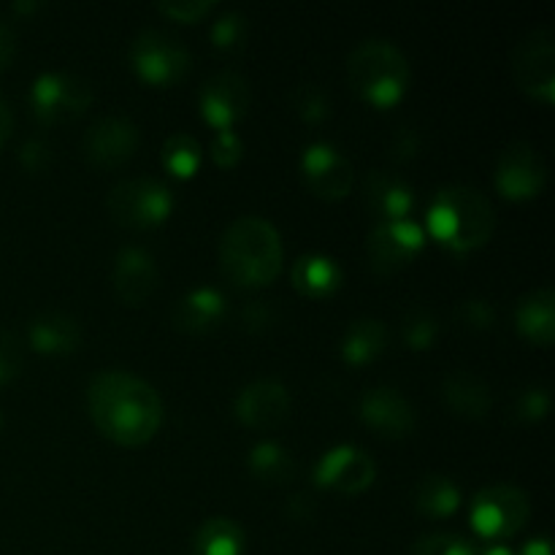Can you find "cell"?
I'll return each instance as SVG.
<instances>
[{"instance_id": "cell-4", "label": "cell", "mask_w": 555, "mask_h": 555, "mask_svg": "<svg viewBox=\"0 0 555 555\" xmlns=\"http://www.w3.org/2000/svg\"><path fill=\"white\" fill-rule=\"evenodd\" d=\"M347 79L374 106H393L410 87V60L388 38H366L347 57Z\"/></svg>"}, {"instance_id": "cell-47", "label": "cell", "mask_w": 555, "mask_h": 555, "mask_svg": "<svg viewBox=\"0 0 555 555\" xmlns=\"http://www.w3.org/2000/svg\"><path fill=\"white\" fill-rule=\"evenodd\" d=\"M16 11H30V9H38V3H14Z\"/></svg>"}, {"instance_id": "cell-5", "label": "cell", "mask_w": 555, "mask_h": 555, "mask_svg": "<svg viewBox=\"0 0 555 555\" xmlns=\"http://www.w3.org/2000/svg\"><path fill=\"white\" fill-rule=\"evenodd\" d=\"M531 515L529 493L513 482H493L482 488L469 507L472 529L486 540H509Z\"/></svg>"}, {"instance_id": "cell-42", "label": "cell", "mask_w": 555, "mask_h": 555, "mask_svg": "<svg viewBox=\"0 0 555 555\" xmlns=\"http://www.w3.org/2000/svg\"><path fill=\"white\" fill-rule=\"evenodd\" d=\"M393 152L396 157H412L417 152V135L412 128H399L393 141Z\"/></svg>"}, {"instance_id": "cell-20", "label": "cell", "mask_w": 555, "mask_h": 555, "mask_svg": "<svg viewBox=\"0 0 555 555\" xmlns=\"http://www.w3.org/2000/svg\"><path fill=\"white\" fill-rule=\"evenodd\" d=\"M27 341L43 356H65L81 341V323L63 309H41L27 325Z\"/></svg>"}, {"instance_id": "cell-48", "label": "cell", "mask_w": 555, "mask_h": 555, "mask_svg": "<svg viewBox=\"0 0 555 555\" xmlns=\"http://www.w3.org/2000/svg\"><path fill=\"white\" fill-rule=\"evenodd\" d=\"M0 428H3V412H0Z\"/></svg>"}, {"instance_id": "cell-1", "label": "cell", "mask_w": 555, "mask_h": 555, "mask_svg": "<svg viewBox=\"0 0 555 555\" xmlns=\"http://www.w3.org/2000/svg\"><path fill=\"white\" fill-rule=\"evenodd\" d=\"M87 406L101 434L128 448L150 442L163 423L160 393L146 379L122 369L92 374Z\"/></svg>"}, {"instance_id": "cell-3", "label": "cell", "mask_w": 555, "mask_h": 555, "mask_svg": "<svg viewBox=\"0 0 555 555\" xmlns=\"http://www.w3.org/2000/svg\"><path fill=\"white\" fill-rule=\"evenodd\" d=\"M496 211L488 195L472 184H448L431 198L426 233L455 253L482 247L493 236Z\"/></svg>"}, {"instance_id": "cell-8", "label": "cell", "mask_w": 555, "mask_h": 555, "mask_svg": "<svg viewBox=\"0 0 555 555\" xmlns=\"http://www.w3.org/2000/svg\"><path fill=\"white\" fill-rule=\"evenodd\" d=\"M513 76L518 87L540 101H555V33L553 27H531L513 49Z\"/></svg>"}, {"instance_id": "cell-28", "label": "cell", "mask_w": 555, "mask_h": 555, "mask_svg": "<svg viewBox=\"0 0 555 555\" xmlns=\"http://www.w3.org/2000/svg\"><path fill=\"white\" fill-rule=\"evenodd\" d=\"M249 472L263 482H287L296 475V459L280 442H258L249 450Z\"/></svg>"}, {"instance_id": "cell-17", "label": "cell", "mask_w": 555, "mask_h": 555, "mask_svg": "<svg viewBox=\"0 0 555 555\" xmlns=\"http://www.w3.org/2000/svg\"><path fill=\"white\" fill-rule=\"evenodd\" d=\"M358 412H361L363 423L372 431L388 439L410 437L417 426L415 406L393 385H374V388H369L361 396V401H358Z\"/></svg>"}, {"instance_id": "cell-44", "label": "cell", "mask_w": 555, "mask_h": 555, "mask_svg": "<svg viewBox=\"0 0 555 555\" xmlns=\"http://www.w3.org/2000/svg\"><path fill=\"white\" fill-rule=\"evenodd\" d=\"M11 125H14V114H11L9 101H5V98L0 95V146H3V141L9 139Z\"/></svg>"}, {"instance_id": "cell-40", "label": "cell", "mask_w": 555, "mask_h": 555, "mask_svg": "<svg viewBox=\"0 0 555 555\" xmlns=\"http://www.w3.org/2000/svg\"><path fill=\"white\" fill-rule=\"evenodd\" d=\"M14 57H16V30L3 20V16H0V74L9 68Z\"/></svg>"}, {"instance_id": "cell-34", "label": "cell", "mask_w": 555, "mask_h": 555, "mask_svg": "<svg viewBox=\"0 0 555 555\" xmlns=\"http://www.w3.org/2000/svg\"><path fill=\"white\" fill-rule=\"evenodd\" d=\"M25 363V345L14 331H0V385L11 383Z\"/></svg>"}, {"instance_id": "cell-41", "label": "cell", "mask_w": 555, "mask_h": 555, "mask_svg": "<svg viewBox=\"0 0 555 555\" xmlns=\"http://www.w3.org/2000/svg\"><path fill=\"white\" fill-rule=\"evenodd\" d=\"M242 320L247 328H263V325L271 323V309H269V301H249L247 307H244L242 312Z\"/></svg>"}, {"instance_id": "cell-18", "label": "cell", "mask_w": 555, "mask_h": 555, "mask_svg": "<svg viewBox=\"0 0 555 555\" xmlns=\"http://www.w3.org/2000/svg\"><path fill=\"white\" fill-rule=\"evenodd\" d=\"M112 280L117 296L125 304H130V307H139V304H144L157 291L160 271H157V263L150 249L122 247L117 253V258H114Z\"/></svg>"}, {"instance_id": "cell-39", "label": "cell", "mask_w": 555, "mask_h": 555, "mask_svg": "<svg viewBox=\"0 0 555 555\" xmlns=\"http://www.w3.org/2000/svg\"><path fill=\"white\" fill-rule=\"evenodd\" d=\"M459 314L466 325H472V328H488V325H493V320H496L493 307L488 301H482V298H472V301L461 304Z\"/></svg>"}, {"instance_id": "cell-14", "label": "cell", "mask_w": 555, "mask_h": 555, "mask_svg": "<svg viewBox=\"0 0 555 555\" xmlns=\"http://www.w3.org/2000/svg\"><path fill=\"white\" fill-rule=\"evenodd\" d=\"M374 475H377V464L358 444H336L325 450L314 464V482L331 491L347 493V496L366 491L374 482Z\"/></svg>"}, {"instance_id": "cell-6", "label": "cell", "mask_w": 555, "mask_h": 555, "mask_svg": "<svg viewBox=\"0 0 555 555\" xmlns=\"http://www.w3.org/2000/svg\"><path fill=\"white\" fill-rule=\"evenodd\" d=\"M108 211L128 228H152L168 220L173 209V193L157 177H128L108 190Z\"/></svg>"}, {"instance_id": "cell-30", "label": "cell", "mask_w": 555, "mask_h": 555, "mask_svg": "<svg viewBox=\"0 0 555 555\" xmlns=\"http://www.w3.org/2000/svg\"><path fill=\"white\" fill-rule=\"evenodd\" d=\"M401 334L412 350H428L437 341L439 320L423 304H412L404 314H401Z\"/></svg>"}, {"instance_id": "cell-2", "label": "cell", "mask_w": 555, "mask_h": 555, "mask_svg": "<svg viewBox=\"0 0 555 555\" xmlns=\"http://www.w3.org/2000/svg\"><path fill=\"white\" fill-rule=\"evenodd\" d=\"M282 236L260 215H242L222 231L220 238V263L231 282L242 287H263L280 274Z\"/></svg>"}, {"instance_id": "cell-24", "label": "cell", "mask_w": 555, "mask_h": 555, "mask_svg": "<svg viewBox=\"0 0 555 555\" xmlns=\"http://www.w3.org/2000/svg\"><path fill=\"white\" fill-rule=\"evenodd\" d=\"M390 345V331L383 320L377 318H356L345 328L339 341V352L352 366L372 363L374 358L383 356Z\"/></svg>"}, {"instance_id": "cell-10", "label": "cell", "mask_w": 555, "mask_h": 555, "mask_svg": "<svg viewBox=\"0 0 555 555\" xmlns=\"http://www.w3.org/2000/svg\"><path fill=\"white\" fill-rule=\"evenodd\" d=\"M423 247H426V228L412 217L377 222L366 238L369 266L377 274H393L401 266L410 263Z\"/></svg>"}, {"instance_id": "cell-21", "label": "cell", "mask_w": 555, "mask_h": 555, "mask_svg": "<svg viewBox=\"0 0 555 555\" xmlns=\"http://www.w3.org/2000/svg\"><path fill=\"white\" fill-rule=\"evenodd\" d=\"M442 399L453 410V415L469 417V421H480L493 406L491 385L469 369H453L444 374Z\"/></svg>"}, {"instance_id": "cell-9", "label": "cell", "mask_w": 555, "mask_h": 555, "mask_svg": "<svg viewBox=\"0 0 555 555\" xmlns=\"http://www.w3.org/2000/svg\"><path fill=\"white\" fill-rule=\"evenodd\" d=\"M92 103V85L68 70H43L30 87V106L41 122H68Z\"/></svg>"}, {"instance_id": "cell-13", "label": "cell", "mask_w": 555, "mask_h": 555, "mask_svg": "<svg viewBox=\"0 0 555 555\" xmlns=\"http://www.w3.org/2000/svg\"><path fill=\"white\" fill-rule=\"evenodd\" d=\"M301 173L307 179L309 190L325 201H339L356 184V168L341 155L339 146L328 141H312L301 152Z\"/></svg>"}, {"instance_id": "cell-15", "label": "cell", "mask_w": 555, "mask_h": 555, "mask_svg": "<svg viewBox=\"0 0 555 555\" xmlns=\"http://www.w3.org/2000/svg\"><path fill=\"white\" fill-rule=\"evenodd\" d=\"M135 146H139V128L122 114L95 119L81 135V152L98 168L122 166L125 160H130Z\"/></svg>"}, {"instance_id": "cell-31", "label": "cell", "mask_w": 555, "mask_h": 555, "mask_svg": "<svg viewBox=\"0 0 555 555\" xmlns=\"http://www.w3.org/2000/svg\"><path fill=\"white\" fill-rule=\"evenodd\" d=\"M211 43L217 52H238L249 38V22L242 11H225L211 22Z\"/></svg>"}, {"instance_id": "cell-32", "label": "cell", "mask_w": 555, "mask_h": 555, "mask_svg": "<svg viewBox=\"0 0 555 555\" xmlns=\"http://www.w3.org/2000/svg\"><path fill=\"white\" fill-rule=\"evenodd\" d=\"M410 555H477L475 545L461 534H426L412 545Z\"/></svg>"}, {"instance_id": "cell-33", "label": "cell", "mask_w": 555, "mask_h": 555, "mask_svg": "<svg viewBox=\"0 0 555 555\" xmlns=\"http://www.w3.org/2000/svg\"><path fill=\"white\" fill-rule=\"evenodd\" d=\"M293 103H296L298 117L307 119V122H320V119L328 117V92L320 85H301L293 95Z\"/></svg>"}, {"instance_id": "cell-27", "label": "cell", "mask_w": 555, "mask_h": 555, "mask_svg": "<svg viewBox=\"0 0 555 555\" xmlns=\"http://www.w3.org/2000/svg\"><path fill=\"white\" fill-rule=\"evenodd\" d=\"M247 537L244 529L231 518H209L201 524V529L193 537L195 555H244Z\"/></svg>"}, {"instance_id": "cell-45", "label": "cell", "mask_w": 555, "mask_h": 555, "mask_svg": "<svg viewBox=\"0 0 555 555\" xmlns=\"http://www.w3.org/2000/svg\"><path fill=\"white\" fill-rule=\"evenodd\" d=\"M520 555H553V545L547 537H537V540H531L529 545L520 551Z\"/></svg>"}, {"instance_id": "cell-25", "label": "cell", "mask_w": 555, "mask_h": 555, "mask_svg": "<svg viewBox=\"0 0 555 555\" xmlns=\"http://www.w3.org/2000/svg\"><path fill=\"white\" fill-rule=\"evenodd\" d=\"M293 285L307 298H328L341 287V266L331 255L307 253L293 263Z\"/></svg>"}, {"instance_id": "cell-35", "label": "cell", "mask_w": 555, "mask_h": 555, "mask_svg": "<svg viewBox=\"0 0 555 555\" xmlns=\"http://www.w3.org/2000/svg\"><path fill=\"white\" fill-rule=\"evenodd\" d=\"M547 410H551V393L542 385H531L515 401V415L520 421H542L547 415Z\"/></svg>"}, {"instance_id": "cell-11", "label": "cell", "mask_w": 555, "mask_h": 555, "mask_svg": "<svg viewBox=\"0 0 555 555\" xmlns=\"http://www.w3.org/2000/svg\"><path fill=\"white\" fill-rule=\"evenodd\" d=\"M496 188L504 198L529 201L540 195L547 182V166L540 150L529 141H513L502 150L496 160Z\"/></svg>"}, {"instance_id": "cell-12", "label": "cell", "mask_w": 555, "mask_h": 555, "mask_svg": "<svg viewBox=\"0 0 555 555\" xmlns=\"http://www.w3.org/2000/svg\"><path fill=\"white\" fill-rule=\"evenodd\" d=\"M249 101H253L249 81L233 68L211 74L198 92L201 117L215 130L233 128V122H238L247 114Z\"/></svg>"}, {"instance_id": "cell-46", "label": "cell", "mask_w": 555, "mask_h": 555, "mask_svg": "<svg viewBox=\"0 0 555 555\" xmlns=\"http://www.w3.org/2000/svg\"><path fill=\"white\" fill-rule=\"evenodd\" d=\"M482 555H515V553L509 551V547H504V545H493V547H488V551Z\"/></svg>"}, {"instance_id": "cell-22", "label": "cell", "mask_w": 555, "mask_h": 555, "mask_svg": "<svg viewBox=\"0 0 555 555\" xmlns=\"http://www.w3.org/2000/svg\"><path fill=\"white\" fill-rule=\"evenodd\" d=\"M225 318V298L215 287H193L173 304L171 320L179 331L188 334H206L217 328Z\"/></svg>"}, {"instance_id": "cell-26", "label": "cell", "mask_w": 555, "mask_h": 555, "mask_svg": "<svg viewBox=\"0 0 555 555\" xmlns=\"http://www.w3.org/2000/svg\"><path fill=\"white\" fill-rule=\"evenodd\" d=\"M461 491L453 482V477L442 475V472H428L417 480L415 486V507L417 513L428 515V518H448L459 509Z\"/></svg>"}, {"instance_id": "cell-36", "label": "cell", "mask_w": 555, "mask_h": 555, "mask_svg": "<svg viewBox=\"0 0 555 555\" xmlns=\"http://www.w3.org/2000/svg\"><path fill=\"white\" fill-rule=\"evenodd\" d=\"M244 155V144L238 139V133L233 128L217 130L215 141H211V160L222 168H231L242 160Z\"/></svg>"}, {"instance_id": "cell-37", "label": "cell", "mask_w": 555, "mask_h": 555, "mask_svg": "<svg viewBox=\"0 0 555 555\" xmlns=\"http://www.w3.org/2000/svg\"><path fill=\"white\" fill-rule=\"evenodd\" d=\"M211 5H215V0H163V3H157V11L179 22H195L206 11H211Z\"/></svg>"}, {"instance_id": "cell-29", "label": "cell", "mask_w": 555, "mask_h": 555, "mask_svg": "<svg viewBox=\"0 0 555 555\" xmlns=\"http://www.w3.org/2000/svg\"><path fill=\"white\" fill-rule=\"evenodd\" d=\"M204 160V150H201L198 139L184 130L171 133L163 144V166L173 173V177H193Z\"/></svg>"}, {"instance_id": "cell-43", "label": "cell", "mask_w": 555, "mask_h": 555, "mask_svg": "<svg viewBox=\"0 0 555 555\" xmlns=\"http://www.w3.org/2000/svg\"><path fill=\"white\" fill-rule=\"evenodd\" d=\"M312 513H314V504L307 493H298V496H293L291 502H287V515H291V518L307 520Z\"/></svg>"}, {"instance_id": "cell-23", "label": "cell", "mask_w": 555, "mask_h": 555, "mask_svg": "<svg viewBox=\"0 0 555 555\" xmlns=\"http://www.w3.org/2000/svg\"><path fill=\"white\" fill-rule=\"evenodd\" d=\"M515 325L534 345L547 347L555 339V293L551 285L526 293L515 307Z\"/></svg>"}, {"instance_id": "cell-7", "label": "cell", "mask_w": 555, "mask_h": 555, "mask_svg": "<svg viewBox=\"0 0 555 555\" xmlns=\"http://www.w3.org/2000/svg\"><path fill=\"white\" fill-rule=\"evenodd\" d=\"M133 70L150 85H173L193 68V54L182 41L160 27H146L130 43Z\"/></svg>"}, {"instance_id": "cell-19", "label": "cell", "mask_w": 555, "mask_h": 555, "mask_svg": "<svg viewBox=\"0 0 555 555\" xmlns=\"http://www.w3.org/2000/svg\"><path fill=\"white\" fill-rule=\"evenodd\" d=\"M363 201L379 222L406 220L415 204V193H412V184L399 173L369 171L363 179Z\"/></svg>"}, {"instance_id": "cell-16", "label": "cell", "mask_w": 555, "mask_h": 555, "mask_svg": "<svg viewBox=\"0 0 555 555\" xmlns=\"http://www.w3.org/2000/svg\"><path fill=\"white\" fill-rule=\"evenodd\" d=\"M291 393L285 385L274 377H260L244 385L233 401V412L238 421L255 431H271L282 426L291 415Z\"/></svg>"}, {"instance_id": "cell-38", "label": "cell", "mask_w": 555, "mask_h": 555, "mask_svg": "<svg viewBox=\"0 0 555 555\" xmlns=\"http://www.w3.org/2000/svg\"><path fill=\"white\" fill-rule=\"evenodd\" d=\"M20 163L33 173L43 171V168H49V163H52V146H49L47 139H41V135H30V139L20 146Z\"/></svg>"}]
</instances>
